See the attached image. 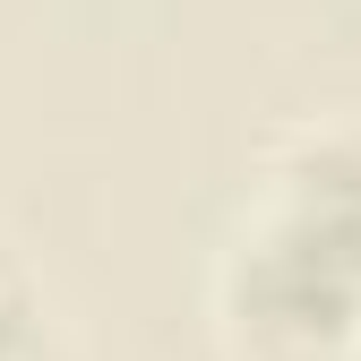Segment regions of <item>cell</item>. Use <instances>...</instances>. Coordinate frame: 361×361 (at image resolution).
Instances as JSON below:
<instances>
[{"label":"cell","mask_w":361,"mask_h":361,"mask_svg":"<svg viewBox=\"0 0 361 361\" xmlns=\"http://www.w3.org/2000/svg\"><path fill=\"white\" fill-rule=\"evenodd\" d=\"M301 241H319L327 258H344L361 276V138H336V147H310L284 180V215Z\"/></svg>","instance_id":"cell-2"},{"label":"cell","mask_w":361,"mask_h":361,"mask_svg":"<svg viewBox=\"0 0 361 361\" xmlns=\"http://www.w3.org/2000/svg\"><path fill=\"white\" fill-rule=\"evenodd\" d=\"M233 319L267 361H327L361 319V276L301 241L293 224H276L233 276Z\"/></svg>","instance_id":"cell-1"},{"label":"cell","mask_w":361,"mask_h":361,"mask_svg":"<svg viewBox=\"0 0 361 361\" xmlns=\"http://www.w3.org/2000/svg\"><path fill=\"white\" fill-rule=\"evenodd\" d=\"M35 353V327H26V310L18 301H0V361H26Z\"/></svg>","instance_id":"cell-3"}]
</instances>
